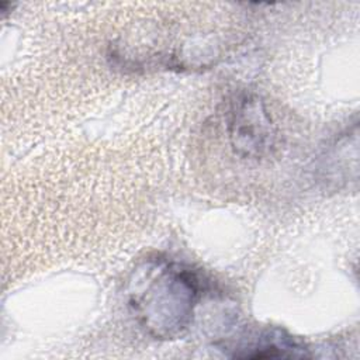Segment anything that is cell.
Returning a JSON list of instances; mask_svg holds the SVG:
<instances>
[{
	"label": "cell",
	"mask_w": 360,
	"mask_h": 360,
	"mask_svg": "<svg viewBox=\"0 0 360 360\" xmlns=\"http://www.w3.org/2000/svg\"><path fill=\"white\" fill-rule=\"evenodd\" d=\"M226 132L233 153L245 159L267 158L276 148V125L266 103L253 91H240L229 101Z\"/></svg>",
	"instance_id": "7a4b0ae2"
},
{
	"label": "cell",
	"mask_w": 360,
	"mask_h": 360,
	"mask_svg": "<svg viewBox=\"0 0 360 360\" xmlns=\"http://www.w3.org/2000/svg\"><path fill=\"white\" fill-rule=\"evenodd\" d=\"M221 347L232 359H305L312 356L305 343L277 326L246 329Z\"/></svg>",
	"instance_id": "3957f363"
},
{
	"label": "cell",
	"mask_w": 360,
	"mask_h": 360,
	"mask_svg": "<svg viewBox=\"0 0 360 360\" xmlns=\"http://www.w3.org/2000/svg\"><path fill=\"white\" fill-rule=\"evenodd\" d=\"M204 288L202 278L191 267L165 256H150L131 271L125 297L146 335L170 340L191 325Z\"/></svg>",
	"instance_id": "6da1fadb"
}]
</instances>
